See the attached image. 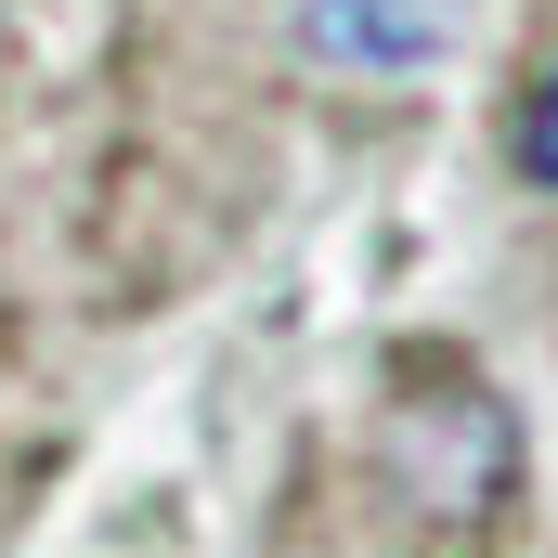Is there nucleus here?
<instances>
[{
  "label": "nucleus",
  "instance_id": "2",
  "mask_svg": "<svg viewBox=\"0 0 558 558\" xmlns=\"http://www.w3.org/2000/svg\"><path fill=\"white\" fill-rule=\"evenodd\" d=\"M520 169H533V182H558V65L533 78V105H520Z\"/></svg>",
  "mask_w": 558,
  "mask_h": 558
},
{
  "label": "nucleus",
  "instance_id": "1",
  "mask_svg": "<svg viewBox=\"0 0 558 558\" xmlns=\"http://www.w3.org/2000/svg\"><path fill=\"white\" fill-rule=\"evenodd\" d=\"M299 39L325 65H351V78H416L428 52L454 39V0H312Z\"/></svg>",
  "mask_w": 558,
  "mask_h": 558
}]
</instances>
